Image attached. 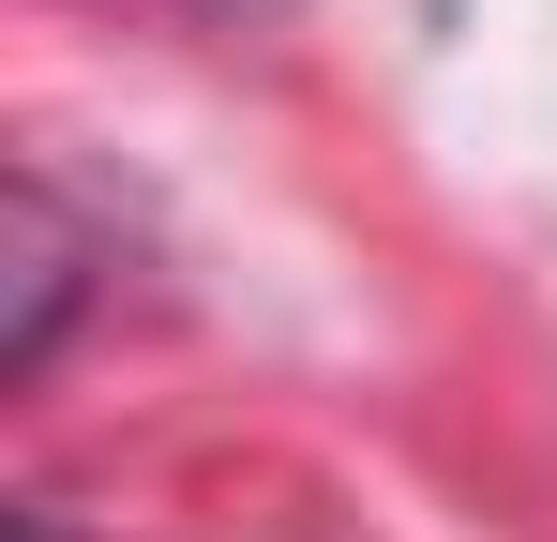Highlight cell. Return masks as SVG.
<instances>
[{"label":"cell","instance_id":"obj_1","mask_svg":"<svg viewBox=\"0 0 557 542\" xmlns=\"http://www.w3.org/2000/svg\"><path fill=\"white\" fill-rule=\"evenodd\" d=\"M61 317H76V226H61V196H46V181H15V332H0V361H15V377H46Z\"/></svg>","mask_w":557,"mask_h":542}]
</instances>
